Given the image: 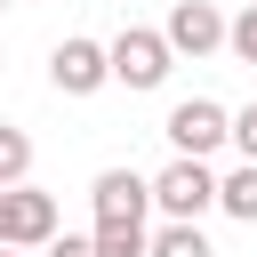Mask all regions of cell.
Here are the masks:
<instances>
[{"label":"cell","instance_id":"6da1fadb","mask_svg":"<svg viewBox=\"0 0 257 257\" xmlns=\"http://www.w3.org/2000/svg\"><path fill=\"white\" fill-rule=\"evenodd\" d=\"M217 185H225V177H217L201 153H177V161L153 177V209H161V217H209V209H217Z\"/></svg>","mask_w":257,"mask_h":257},{"label":"cell","instance_id":"7a4b0ae2","mask_svg":"<svg viewBox=\"0 0 257 257\" xmlns=\"http://www.w3.org/2000/svg\"><path fill=\"white\" fill-rule=\"evenodd\" d=\"M169 64H177L169 32H153V24H120V32H112V80H120V88H161Z\"/></svg>","mask_w":257,"mask_h":257},{"label":"cell","instance_id":"3957f363","mask_svg":"<svg viewBox=\"0 0 257 257\" xmlns=\"http://www.w3.org/2000/svg\"><path fill=\"white\" fill-rule=\"evenodd\" d=\"M161 137L177 145V153H217V145H233V112L217 104V96H185V104H169V120H161Z\"/></svg>","mask_w":257,"mask_h":257},{"label":"cell","instance_id":"277c9868","mask_svg":"<svg viewBox=\"0 0 257 257\" xmlns=\"http://www.w3.org/2000/svg\"><path fill=\"white\" fill-rule=\"evenodd\" d=\"M48 80H56L64 96H96V88L112 80V40H88V32L56 40V56H48Z\"/></svg>","mask_w":257,"mask_h":257},{"label":"cell","instance_id":"5b68a950","mask_svg":"<svg viewBox=\"0 0 257 257\" xmlns=\"http://www.w3.org/2000/svg\"><path fill=\"white\" fill-rule=\"evenodd\" d=\"M161 32H169V48H177V56H209V48H225L233 16H217V0H177Z\"/></svg>","mask_w":257,"mask_h":257},{"label":"cell","instance_id":"8992f818","mask_svg":"<svg viewBox=\"0 0 257 257\" xmlns=\"http://www.w3.org/2000/svg\"><path fill=\"white\" fill-rule=\"evenodd\" d=\"M8 241L16 249H48L56 241V193H40L32 177L8 185Z\"/></svg>","mask_w":257,"mask_h":257},{"label":"cell","instance_id":"52a82bcc","mask_svg":"<svg viewBox=\"0 0 257 257\" xmlns=\"http://www.w3.org/2000/svg\"><path fill=\"white\" fill-rule=\"evenodd\" d=\"M88 193H96V217H145L153 209V177H137V169H104Z\"/></svg>","mask_w":257,"mask_h":257},{"label":"cell","instance_id":"ba28073f","mask_svg":"<svg viewBox=\"0 0 257 257\" xmlns=\"http://www.w3.org/2000/svg\"><path fill=\"white\" fill-rule=\"evenodd\" d=\"M96 249L104 257H153V233H145V217H96Z\"/></svg>","mask_w":257,"mask_h":257},{"label":"cell","instance_id":"9c48e42d","mask_svg":"<svg viewBox=\"0 0 257 257\" xmlns=\"http://www.w3.org/2000/svg\"><path fill=\"white\" fill-rule=\"evenodd\" d=\"M217 209H225V217H241V225H257V161L225 169V185H217Z\"/></svg>","mask_w":257,"mask_h":257},{"label":"cell","instance_id":"30bf717a","mask_svg":"<svg viewBox=\"0 0 257 257\" xmlns=\"http://www.w3.org/2000/svg\"><path fill=\"white\" fill-rule=\"evenodd\" d=\"M153 257H217V249H209L201 217H169V225L153 233Z\"/></svg>","mask_w":257,"mask_h":257},{"label":"cell","instance_id":"8fae6325","mask_svg":"<svg viewBox=\"0 0 257 257\" xmlns=\"http://www.w3.org/2000/svg\"><path fill=\"white\" fill-rule=\"evenodd\" d=\"M32 177V137L16 120H0V185H24Z\"/></svg>","mask_w":257,"mask_h":257},{"label":"cell","instance_id":"7c38bea8","mask_svg":"<svg viewBox=\"0 0 257 257\" xmlns=\"http://www.w3.org/2000/svg\"><path fill=\"white\" fill-rule=\"evenodd\" d=\"M225 48H233L241 64H257V0H249V8L233 16V32H225Z\"/></svg>","mask_w":257,"mask_h":257},{"label":"cell","instance_id":"4fadbf2b","mask_svg":"<svg viewBox=\"0 0 257 257\" xmlns=\"http://www.w3.org/2000/svg\"><path fill=\"white\" fill-rule=\"evenodd\" d=\"M40 257H104V249H96V233H56Z\"/></svg>","mask_w":257,"mask_h":257},{"label":"cell","instance_id":"5bb4252c","mask_svg":"<svg viewBox=\"0 0 257 257\" xmlns=\"http://www.w3.org/2000/svg\"><path fill=\"white\" fill-rule=\"evenodd\" d=\"M233 145H241V161H257V104L233 112Z\"/></svg>","mask_w":257,"mask_h":257},{"label":"cell","instance_id":"9a60e30c","mask_svg":"<svg viewBox=\"0 0 257 257\" xmlns=\"http://www.w3.org/2000/svg\"><path fill=\"white\" fill-rule=\"evenodd\" d=\"M0 241H8V185H0Z\"/></svg>","mask_w":257,"mask_h":257},{"label":"cell","instance_id":"2e32d148","mask_svg":"<svg viewBox=\"0 0 257 257\" xmlns=\"http://www.w3.org/2000/svg\"><path fill=\"white\" fill-rule=\"evenodd\" d=\"M0 257H32V249H16V241H0Z\"/></svg>","mask_w":257,"mask_h":257},{"label":"cell","instance_id":"e0dca14e","mask_svg":"<svg viewBox=\"0 0 257 257\" xmlns=\"http://www.w3.org/2000/svg\"><path fill=\"white\" fill-rule=\"evenodd\" d=\"M0 8H8V0H0Z\"/></svg>","mask_w":257,"mask_h":257}]
</instances>
